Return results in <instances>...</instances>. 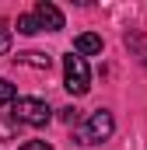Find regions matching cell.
I'll return each instance as SVG.
<instances>
[{"mask_svg":"<svg viewBox=\"0 0 147 150\" xmlns=\"http://www.w3.org/2000/svg\"><path fill=\"white\" fill-rule=\"evenodd\" d=\"M112 129H116V119H112V112L98 108V112H91V115H88V122L77 129V143H84V147L105 143V140L112 136Z\"/></svg>","mask_w":147,"mask_h":150,"instance_id":"1","label":"cell"},{"mask_svg":"<svg viewBox=\"0 0 147 150\" xmlns=\"http://www.w3.org/2000/svg\"><path fill=\"white\" fill-rule=\"evenodd\" d=\"M63 84H67V91H70L74 98H81V94H88V87H91V74H88V63H84V56H63Z\"/></svg>","mask_w":147,"mask_h":150,"instance_id":"2","label":"cell"},{"mask_svg":"<svg viewBox=\"0 0 147 150\" xmlns=\"http://www.w3.org/2000/svg\"><path fill=\"white\" fill-rule=\"evenodd\" d=\"M14 122H21V126H46L49 122V105L42 101V98H18L14 101Z\"/></svg>","mask_w":147,"mask_h":150,"instance_id":"3","label":"cell"},{"mask_svg":"<svg viewBox=\"0 0 147 150\" xmlns=\"http://www.w3.org/2000/svg\"><path fill=\"white\" fill-rule=\"evenodd\" d=\"M35 18H39V25H42L46 32H60V28H63V14H60V7L49 4V0H39L35 4Z\"/></svg>","mask_w":147,"mask_h":150,"instance_id":"4","label":"cell"},{"mask_svg":"<svg viewBox=\"0 0 147 150\" xmlns=\"http://www.w3.org/2000/svg\"><path fill=\"white\" fill-rule=\"evenodd\" d=\"M74 52H77V56H98V52H102V38L91 35V32H84V35L74 38Z\"/></svg>","mask_w":147,"mask_h":150,"instance_id":"5","label":"cell"},{"mask_svg":"<svg viewBox=\"0 0 147 150\" xmlns=\"http://www.w3.org/2000/svg\"><path fill=\"white\" fill-rule=\"evenodd\" d=\"M123 42H126V49H130V52L147 67V35H144V32H126Z\"/></svg>","mask_w":147,"mask_h":150,"instance_id":"6","label":"cell"},{"mask_svg":"<svg viewBox=\"0 0 147 150\" xmlns=\"http://www.w3.org/2000/svg\"><path fill=\"white\" fill-rule=\"evenodd\" d=\"M18 63L35 67V70H49V56H42V52H18Z\"/></svg>","mask_w":147,"mask_h":150,"instance_id":"7","label":"cell"},{"mask_svg":"<svg viewBox=\"0 0 147 150\" xmlns=\"http://www.w3.org/2000/svg\"><path fill=\"white\" fill-rule=\"evenodd\" d=\"M18 32H21V35H35V32H42V25H39L35 14H21V18H18Z\"/></svg>","mask_w":147,"mask_h":150,"instance_id":"8","label":"cell"},{"mask_svg":"<svg viewBox=\"0 0 147 150\" xmlns=\"http://www.w3.org/2000/svg\"><path fill=\"white\" fill-rule=\"evenodd\" d=\"M18 101V87L11 80H0V105H14Z\"/></svg>","mask_w":147,"mask_h":150,"instance_id":"9","label":"cell"},{"mask_svg":"<svg viewBox=\"0 0 147 150\" xmlns=\"http://www.w3.org/2000/svg\"><path fill=\"white\" fill-rule=\"evenodd\" d=\"M14 133H18V126H14V122H4V119H0V140H14Z\"/></svg>","mask_w":147,"mask_h":150,"instance_id":"10","label":"cell"},{"mask_svg":"<svg viewBox=\"0 0 147 150\" xmlns=\"http://www.w3.org/2000/svg\"><path fill=\"white\" fill-rule=\"evenodd\" d=\"M18 150H53V147H49L46 140H28V143H21Z\"/></svg>","mask_w":147,"mask_h":150,"instance_id":"11","label":"cell"},{"mask_svg":"<svg viewBox=\"0 0 147 150\" xmlns=\"http://www.w3.org/2000/svg\"><path fill=\"white\" fill-rule=\"evenodd\" d=\"M4 52H11V32L7 28H0V56Z\"/></svg>","mask_w":147,"mask_h":150,"instance_id":"12","label":"cell"}]
</instances>
